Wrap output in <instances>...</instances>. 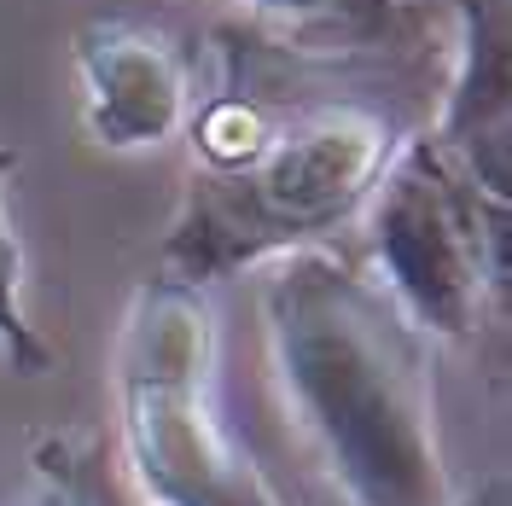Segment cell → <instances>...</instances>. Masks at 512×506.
Instances as JSON below:
<instances>
[{"label": "cell", "mask_w": 512, "mask_h": 506, "mask_svg": "<svg viewBox=\"0 0 512 506\" xmlns=\"http://www.w3.org/2000/svg\"><path fill=\"white\" fill-rule=\"evenodd\" d=\"M262 326L297 431L350 506H448L431 338L332 251L274 256Z\"/></svg>", "instance_id": "cell-1"}, {"label": "cell", "mask_w": 512, "mask_h": 506, "mask_svg": "<svg viewBox=\"0 0 512 506\" xmlns=\"http://www.w3.org/2000/svg\"><path fill=\"white\" fill-rule=\"evenodd\" d=\"M396 146L390 111L367 99H262L227 41L222 88L192 117V181L158 280L204 291L274 256L326 251L367 210Z\"/></svg>", "instance_id": "cell-2"}, {"label": "cell", "mask_w": 512, "mask_h": 506, "mask_svg": "<svg viewBox=\"0 0 512 506\" xmlns=\"http://www.w3.org/2000/svg\"><path fill=\"white\" fill-rule=\"evenodd\" d=\"M117 413L134 483L158 506H286L216 408V326L204 291L146 280L117 344Z\"/></svg>", "instance_id": "cell-3"}, {"label": "cell", "mask_w": 512, "mask_h": 506, "mask_svg": "<svg viewBox=\"0 0 512 506\" xmlns=\"http://www.w3.org/2000/svg\"><path fill=\"white\" fill-rule=\"evenodd\" d=\"M373 280L425 338H466L507 285V204H489L431 134L402 140L367 198Z\"/></svg>", "instance_id": "cell-4"}, {"label": "cell", "mask_w": 512, "mask_h": 506, "mask_svg": "<svg viewBox=\"0 0 512 506\" xmlns=\"http://www.w3.org/2000/svg\"><path fill=\"white\" fill-rule=\"evenodd\" d=\"M460 18V59L443 99V146L454 169L489 198L512 204V24L507 0H454Z\"/></svg>", "instance_id": "cell-5"}, {"label": "cell", "mask_w": 512, "mask_h": 506, "mask_svg": "<svg viewBox=\"0 0 512 506\" xmlns=\"http://www.w3.org/2000/svg\"><path fill=\"white\" fill-rule=\"evenodd\" d=\"M76 70L88 88V128L99 146H158L187 117V64L158 30L88 24L76 35Z\"/></svg>", "instance_id": "cell-6"}, {"label": "cell", "mask_w": 512, "mask_h": 506, "mask_svg": "<svg viewBox=\"0 0 512 506\" xmlns=\"http://www.w3.org/2000/svg\"><path fill=\"white\" fill-rule=\"evenodd\" d=\"M24 506H140L123 472L99 443H53L35 448V495Z\"/></svg>", "instance_id": "cell-7"}, {"label": "cell", "mask_w": 512, "mask_h": 506, "mask_svg": "<svg viewBox=\"0 0 512 506\" xmlns=\"http://www.w3.org/2000/svg\"><path fill=\"white\" fill-rule=\"evenodd\" d=\"M18 169V146H0V355H6V367L12 373H47L53 367V344L41 338L24 315V303H18V285H24V251H18V239H12V227H6V175Z\"/></svg>", "instance_id": "cell-8"}, {"label": "cell", "mask_w": 512, "mask_h": 506, "mask_svg": "<svg viewBox=\"0 0 512 506\" xmlns=\"http://www.w3.org/2000/svg\"><path fill=\"white\" fill-rule=\"evenodd\" d=\"M448 506H512V489H507V477L495 472V477H483V483H472L466 495H454Z\"/></svg>", "instance_id": "cell-9"}, {"label": "cell", "mask_w": 512, "mask_h": 506, "mask_svg": "<svg viewBox=\"0 0 512 506\" xmlns=\"http://www.w3.org/2000/svg\"><path fill=\"white\" fill-rule=\"evenodd\" d=\"M256 12H286V18H320V12H344V0H245Z\"/></svg>", "instance_id": "cell-10"}, {"label": "cell", "mask_w": 512, "mask_h": 506, "mask_svg": "<svg viewBox=\"0 0 512 506\" xmlns=\"http://www.w3.org/2000/svg\"><path fill=\"white\" fill-rule=\"evenodd\" d=\"M384 6H390V0H344L350 18H384Z\"/></svg>", "instance_id": "cell-11"}]
</instances>
